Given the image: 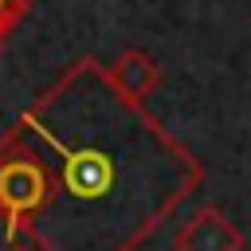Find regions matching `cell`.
I'll return each mask as SVG.
<instances>
[{
	"instance_id": "obj_4",
	"label": "cell",
	"mask_w": 251,
	"mask_h": 251,
	"mask_svg": "<svg viewBox=\"0 0 251 251\" xmlns=\"http://www.w3.org/2000/svg\"><path fill=\"white\" fill-rule=\"evenodd\" d=\"M67 180H71L75 196H102L114 180V169L102 153H78L67 165Z\"/></svg>"
},
{
	"instance_id": "obj_3",
	"label": "cell",
	"mask_w": 251,
	"mask_h": 251,
	"mask_svg": "<svg viewBox=\"0 0 251 251\" xmlns=\"http://www.w3.org/2000/svg\"><path fill=\"white\" fill-rule=\"evenodd\" d=\"M106 78H110V86H114V94H118L122 102L137 106V102H145V98L157 90L161 67H157L145 51H122V55L110 63Z\"/></svg>"
},
{
	"instance_id": "obj_1",
	"label": "cell",
	"mask_w": 251,
	"mask_h": 251,
	"mask_svg": "<svg viewBox=\"0 0 251 251\" xmlns=\"http://www.w3.org/2000/svg\"><path fill=\"white\" fill-rule=\"evenodd\" d=\"M47 196H51V180L31 157H0V212L8 220L35 212Z\"/></svg>"
},
{
	"instance_id": "obj_2",
	"label": "cell",
	"mask_w": 251,
	"mask_h": 251,
	"mask_svg": "<svg viewBox=\"0 0 251 251\" xmlns=\"http://www.w3.org/2000/svg\"><path fill=\"white\" fill-rule=\"evenodd\" d=\"M176 251H243V231L220 208H200L176 231Z\"/></svg>"
},
{
	"instance_id": "obj_6",
	"label": "cell",
	"mask_w": 251,
	"mask_h": 251,
	"mask_svg": "<svg viewBox=\"0 0 251 251\" xmlns=\"http://www.w3.org/2000/svg\"><path fill=\"white\" fill-rule=\"evenodd\" d=\"M8 27H12V24H0V39H4V31H8Z\"/></svg>"
},
{
	"instance_id": "obj_5",
	"label": "cell",
	"mask_w": 251,
	"mask_h": 251,
	"mask_svg": "<svg viewBox=\"0 0 251 251\" xmlns=\"http://www.w3.org/2000/svg\"><path fill=\"white\" fill-rule=\"evenodd\" d=\"M31 0H0V24H16Z\"/></svg>"
}]
</instances>
